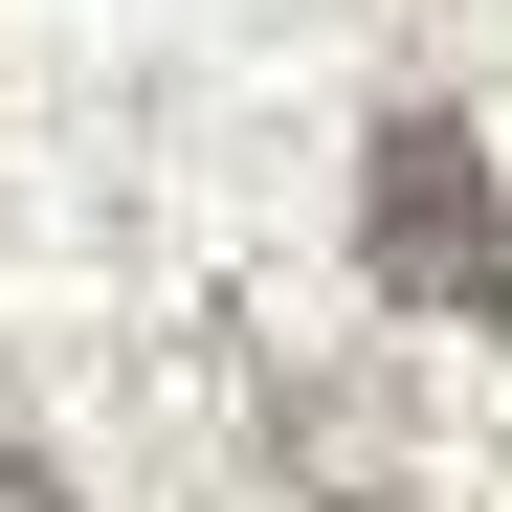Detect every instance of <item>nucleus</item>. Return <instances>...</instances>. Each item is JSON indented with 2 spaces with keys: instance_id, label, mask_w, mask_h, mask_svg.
Returning a JSON list of instances; mask_svg holds the SVG:
<instances>
[{
  "instance_id": "f257e3e1",
  "label": "nucleus",
  "mask_w": 512,
  "mask_h": 512,
  "mask_svg": "<svg viewBox=\"0 0 512 512\" xmlns=\"http://www.w3.org/2000/svg\"><path fill=\"white\" fill-rule=\"evenodd\" d=\"M357 268L423 334H512V179H490L468 112H379V156H357Z\"/></svg>"
},
{
  "instance_id": "f03ea898",
  "label": "nucleus",
  "mask_w": 512,
  "mask_h": 512,
  "mask_svg": "<svg viewBox=\"0 0 512 512\" xmlns=\"http://www.w3.org/2000/svg\"><path fill=\"white\" fill-rule=\"evenodd\" d=\"M0 512H67V468H45V446H0Z\"/></svg>"
}]
</instances>
